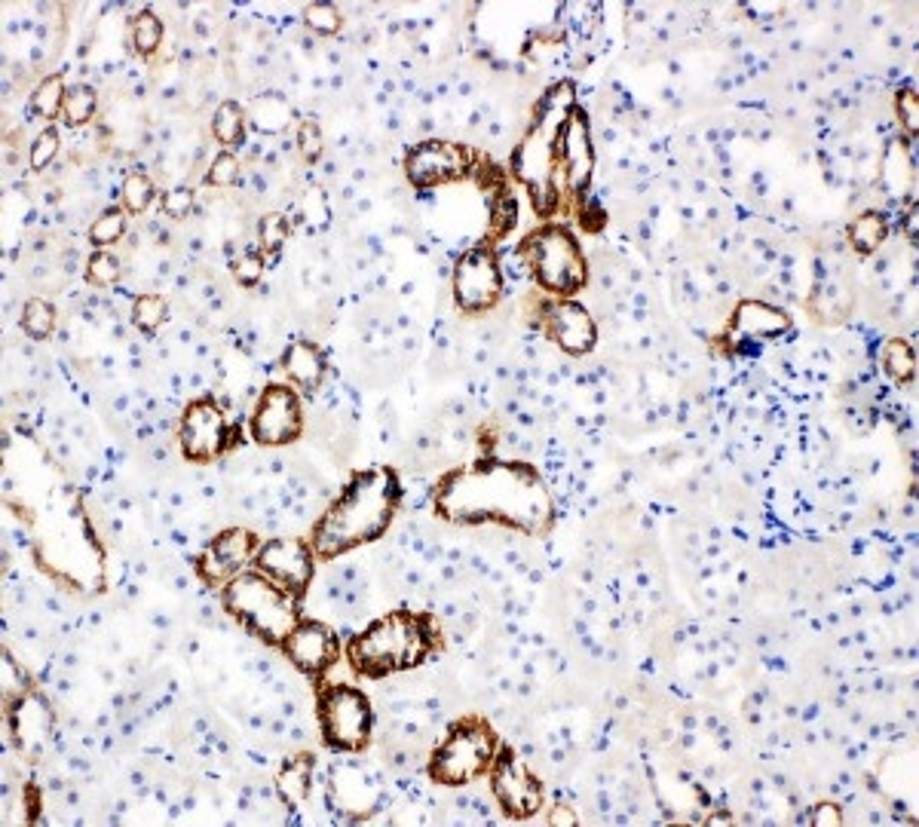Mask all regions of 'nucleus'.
<instances>
[{"label":"nucleus","mask_w":919,"mask_h":827,"mask_svg":"<svg viewBox=\"0 0 919 827\" xmlns=\"http://www.w3.org/2000/svg\"><path fill=\"white\" fill-rule=\"evenodd\" d=\"M399 494L402 488L390 469L359 472L319 518L313 530V552L319 558H334L377 540L399 509Z\"/></svg>","instance_id":"1"},{"label":"nucleus","mask_w":919,"mask_h":827,"mask_svg":"<svg viewBox=\"0 0 919 827\" xmlns=\"http://www.w3.org/2000/svg\"><path fill=\"white\" fill-rule=\"evenodd\" d=\"M224 607L239 625L267 644H285L298 625V595L276 586L264 573H236L224 586Z\"/></svg>","instance_id":"2"},{"label":"nucleus","mask_w":919,"mask_h":827,"mask_svg":"<svg viewBox=\"0 0 919 827\" xmlns=\"http://www.w3.org/2000/svg\"><path fill=\"white\" fill-rule=\"evenodd\" d=\"M429 653V628L420 616L390 613L350 644L353 665L368 677H383L420 665Z\"/></svg>","instance_id":"3"},{"label":"nucleus","mask_w":919,"mask_h":827,"mask_svg":"<svg viewBox=\"0 0 919 827\" xmlns=\"http://www.w3.org/2000/svg\"><path fill=\"white\" fill-rule=\"evenodd\" d=\"M494 757H497V739L491 733V726L481 720H463L435 748L429 775L439 785H469L491 769Z\"/></svg>","instance_id":"4"},{"label":"nucleus","mask_w":919,"mask_h":827,"mask_svg":"<svg viewBox=\"0 0 919 827\" xmlns=\"http://www.w3.org/2000/svg\"><path fill=\"white\" fill-rule=\"evenodd\" d=\"M527 264L552 295H573L586 285V261L579 242L561 227H546L527 239Z\"/></svg>","instance_id":"5"},{"label":"nucleus","mask_w":919,"mask_h":827,"mask_svg":"<svg viewBox=\"0 0 919 827\" xmlns=\"http://www.w3.org/2000/svg\"><path fill=\"white\" fill-rule=\"evenodd\" d=\"M319 729L328 748L356 754L371 736V702L362 690L331 684L319 696Z\"/></svg>","instance_id":"6"},{"label":"nucleus","mask_w":919,"mask_h":827,"mask_svg":"<svg viewBox=\"0 0 919 827\" xmlns=\"http://www.w3.org/2000/svg\"><path fill=\"white\" fill-rule=\"evenodd\" d=\"M488 775H491V791L509 818H530L540 812L543 788L537 782V775L530 772L524 760L515 757L509 748L494 757Z\"/></svg>","instance_id":"7"},{"label":"nucleus","mask_w":919,"mask_h":827,"mask_svg":"<svg viewBox=\"0 0 919 827\" xmlns=\"http://www.w3.org/2000/svg\"><path fill=\"white\" fill-rule=\"evenodd\" d=\"M313 546H307L298 537H276L258 546L255 552V570L273 579L276 586L288 589L292 595H301L313 579Z\"/></svg>","instance_id":"8"},{"label":"nucleus","mask_w":919,"mask_h":827,"mask_svg":"<svg viewBox=\"0 0 919 827\" xmlns=\"http://www.w3.org/2000/svg\"><path fill=\"white\" fill-rule=\"evenodd\" d=\"M301 402L295 396V389L288 386H267L258 405H255V414H252V435L258 445H288L295 442L301 435Z\"/></svg>","instance_id":"9"},{"label":"nucleus","mask_w":919,"mask_h":827,"mask_svg":"<svg viewBox=\"0 0 919 827\" xmlns=\"http://www.w3.org/2000/svg\"><path fill=\"white\" fill-rule=\"evenodd\" d=\"M500 291H503V276L491 252L472 249L460 258L454 270V298L460 310L466 313L491 310L500 301Z\"/></svg>","instance_id":"10"},{"label":"nucleus","mask_w":919,"mask_h":827,"mask_svg":"<svg viewBox=\"0 0 919 827\" xmlns=\"http://www.w3.org/2000/svg\"><path fill=\"white\" fill-rule=\"evenodd\" d=\"M227 435V417L212 402H193L181 417V451L197 463L215 460L227 445Z\"/></svg>","instance_id":"11"},{"label":"nucleus","mask_w":919,"mask_h":827,"mask_svg":"<svg viewBox=\"0 0 919 827\" xmlns=\"http://www.w3.org/2000/svg\"><path fill=\"white\" fill-rule=\"evenodd\" d=\"M592 138H589V126L586 117H579L576 111L567 114V120L558 126V141H555V169L564 175L567 187L579 190L586 187L589 175H592Z\"/></svg>","instance_id":"12"},{"label":"nucleus","mask_w":919,"mask_h":827,"mask_svg":"<svg viewBox=\"0 0 919 827\" xmlns=\"http://www.w3.org/2000/svg\"><path fill=\"white\" fill-rule=\"evenodd\" d=\"M255 552H258L255 533L233 527L215 537V543L200 558V570L209 582H230L236 573H243L246 564L255 561Z\"/></svg>","instance_id":"13"},{"label":"nucleus","mask_w":919,"mask_h":827,"mask_svg":"<svg viewBox=\"0 0 919 827\" xmlns=\"http://www.w3.org/2000/svg\"><path fill=\"white\" fill-rule=\"evenodd\" d=\"M285 656L304 674L319 677L337 659V638L322 622H298L282 644Z\"/></svg>","instance_id":"14"},{"label":"nucleus","mask_w":919,"mask_h":827,"mask_svg":"<svg viewBox=\"0 0 919 827\" xmlns=\"http://www.w3.org/2000/svg\"><path fill=\"white\" fill-rule=\"evenodd\" d=\"M546 331L564 353L583 356L595 347V322L576 301H558L546 310Z\"/></svg>","instance_id":"15"},{"label":"nucleus","mask_w":919,"mask_h":827,"mask_svg":"<svg viewBox=\"0 0 919 827\" xmlns=\"http://www.w3.org/2000/svg\"><path fill=\"white\" fill-rule=\"evenodd\" d=\"M405 169L417 187H435L463 172V157L448 141H423L408 154Z\"/></svg>","instance_id":"16"},{"label":"nucleus","mask_w":919,"mask_h":827,"mask_svg":"<svg viewBox=\"0 0 919 827\" xmlns=\"http://www.w3.org/2000/svg\"><path fill=\"white\" fill-rule=\"evenodd\" d=\"M733 328L745 337L769 340V337H782L791 328V316L763 301H745L733 316Z\"/></svg>","instance_id":"17"},{"label":"nucleus","mask_w":919,"mask_h":827,"mask_svg":"<svg viewBox=\"0 0 919 827\" xmlns=\"http://www.w3.org/2000/svg\"><path fill=\"white\" fill-rule=\"evenodd\" d=\"M282 371L292 383H298L304 389H316L325 377V359L310 344V340H295V344L288 347L285 356H282Z\"/></svg>","instance_id":"18"},{"label":"nucleus","mask_w":919,"mask_h":827,"mask_svg":"<svg viewBox=\"0 0 919 827\" xmlns=\"http://www.w3.org/2000/svg\"><path fill=\"white\" fill-rule=\"evenodd\" d=\"M310 778H313V754H298L288 760L276 778V791L282 803L301 806L310 797Z\"/></svg>","instance_id":"19"},{"label":"nucleus","mask_w":919,"mask_h":827,"mask_svg":"<svg viewBox=\"0 0 919 827\" xmlns=\"http://www.w3.org/2000/svg\"><path fill=\"white\" fill-rule=\"evenodd\" d=\"M886 236H889V224L880 212H864L849 227V242H852V249L861 252V255L877 252L886 242Z\"/></svg>","instance_id":"20"},{"label":"nucleus","mask_w":919,"mask_h":827,"mask_svg":"<svg viewBox=\"0 0 919 827\" xmlns=\"http://www.w3.org/2000/svg\"><path fill=\"white\" fill-rule=\"evenodd\" d=\"M65 95H68V89H65L62 74H50L37 83V89L31 95V108L43 120H56L65 108Z\"/></svg>","instance_id":"21"},{"label":"nucleus","mask_w":919,"mask_h":827,"mask_svg":"<svg viewBox=\"0 0 919 827\" xmlns=\"http://www.w3.org/2000/svg\"><path fill=\"white\" fill-rule=\"evenodd\" d=\"M243 126H246V114L236 102H224L218 111H215V120H212V132L215 138L224 144V148H236V144H243Z\"/></svg>","instance_id":"22"},{"label":"nucleus","mask_w":919,"mask_h":827,"mask_svg":"<svg viewBox=\"0 0 919 827\" xmlns=\"http://www.w3.org/2000/svg\"><path fill=\"white\" fill-rule=\"evenodd\" d=\"M22 328H25V334L34 337V340H46V337H50L53 328H56V310H53V304L43 301V298L28 301L25 310H22Z\"/></svg>","instance_id":"23"},{"label":"nucleus","mask_w":919,"mask_h":827,"mask_svg":"<svg viewBox=\"0 0 919 827\" xmlns=\"http://www.w3.org/2000/svg\"><path fill=\"white\" fill-rule=\"evenodd\" d=\"M883 368L895 383H910L916 374V359L907 340H889L883 350Z\"/></svg>","instance_id":"24"},{"label":"nucleus","mask_w":919,"mask_h":827,"mask_svg":"<svg viewBox=\"0 0 919 827\" xmlns=\"http://www.w3.org/2000/svg\"><path fill=\"white\" fill-rule=\"evenodd\" d=\"M123 233H126L123 209H105L89 227V242H92L95 249H108V246H114V242H120Z\"/></svg>","instance_id":"25"},{"label":"nucleus","mask_w":919,"mask_h":827,"mask_svg":"<svg viewBox=\"0 0 919 827\" xmlns=\"http://www.w3.org/2000/svg\"><path fill=\"white\" fill-rule=\"evenodd\" d=\"M120 200H123L126 212L141 215L144 209H148V206L154 203V181H151L148 175H144V172L126 175V181H123V187H120Z\"/></svg>","instance_id":"26"},{"label":"nucleus","mask_w":919,"mask_h":827,"mask_svg":"<svg viewBox=\"0 0 919 827\" xmlns=\"http://www.w3.org/2000/svg\"><path fill=\"white\" fill-rule=\"evenodd\" d=\"M160 43H163V22L154 13H141L132 19V46L141 56L157 53Z\"/></svg>","instance_id":"27"},{"label":"nucleus","mask_w":919,"mask_h":827,"mask_svg":"<svg viewBox=\"0 0 919 827\" xmlns=\"http://www.w3.org/2000/svg\"><path fill=\"white\" fill-rule=\"evenodd\" d=\"M166 313H169V307L160 295H141L132 304V322L141 331H157L166 322Z\"/></svg>","instance_id":"28"},{"label":"nucleus","mask_w":919,"mask_h":827,"mask_svg":"<svg viewBox=\"0 0 919 827\" xmlns=\"http://www.w3.org/2000/svg\"><path fill=\"white\" fill-rule=\"evenodd\" d=\"M92 114H95V92H92L89 86H74V89H68V95H65V108H62L65 123L83 126L86 120H92Z\"/></svg>","instance_id":"29"},{"label":"nucleus","mask_w":919,"mask_h":827,"mask_svg":"<svg viewBox=\"0 0 919 827\" xmlns=\"http://www.w3.org/2000/svg\"><path fill=\"white\" fill-rule=\"evenodd\" d=\"M117 276H120V261H117L108 249H99L95 255H89V261H86V279H89L92 285L108 288V285L117 282Z\"/></svg>","instance_id":"30"},{"label":"nucleus","mask_w":919,"mask_h":827,"mask_svg":"<svg viewBox=\"0 0 919 827\" xmlns=\"http://www.w3.org/2000/svg\"><path fill=\"white\" fill-rule=\"evenodd\" d=\"M56 154H59V132H56V129H43V132L34 138V144H31V154H28L31 169L43 172L46 166H50V163L56 160Z\"/></svg>","instance_id":"31"},{"label":"nucleus","mask_w":919,"mask_h":827,"mask_svg":"<svg viewBox=\"0 0 919 827\" xmlns=\"http://www.w3.org/2000/svg\"><path fill=\"white\" fill-rule=\"evenodd\" d=\"M304 22L319 34H334L337 28H341V13H337L331 4H310L304 10Z\"/></svg>","instance_id":"32"},{"label":"nucleus","mask_w":919,"mask_h":827,"mask_svg":"<svg viewBox=\"0 0 919 827\" xmlns=\"http://www.w3.org/2000/svg\"><path fill=\"white\" fill-rule=\"evenodd\" d=\"M236 178H239V160H236L230 151H221V154L212 160L209 181H212L215 187H230V184H236Z\"/></svg>","instance_id":"33"},{"label":"nucleus","mask_w":919,"mask_h":827,"mask_svg":"<svg viewBox=\"0 0 919 827\" xmlns=\"http://www.w3.org/2000/svg\"><path fill=\"white\" fill-rule=\"evenodd\" d=\"M233 276L239 285H255L264 276V258L258 252H246L233 261Z\"/></svg>","instance_id":"34"},{"label":"nucleus","mask_w":919,"mask_h":827,"mask_svg":"<svg viewBox=\"0 0 919 827\" xmlns=\"http://www.w3.org/2000/svg\"><path fill=\"white\" fill-rule=\"evenodd\" d=\"M288 239V221L282 215H267L261 218V246L276 252L282 242Z\"/></svg>","instance_id":"35"},{"label":"nucleus","mask_w":919,"mask_h":827,"mask_svg":"<svg viewBox=\"0 0 919 827\" xmlns=\"http://www.w3.org/2000/svg\"><path fill=\"white\" fill-rule=\"evenodd\" d=\"M190 209H193V190L187 187H175L163 197V215L169 218H184L190 215Z\"/></svg>","instance_id":"36"},{"label":"nucleus","mask_w":919,"mask_h":827,"mask_svg":"<svg viewBox=\"0 0 919 827\" xmlns=\"http://www.w3.org/2000/svg\"><path fill=\"white\" fill-rule=\"evenodd\" d=\"M298 144H301V154L307 160H316L322 154V132L313 120H304L301 123V132H298Z\"/></svg>","instance_id":"37"},{"label":"nucleus","mask_w":919,"mask_h":827,"mask_svg":"<svg viewBox=\"0 0 919 827\" xmlns=\"http://www.w3.org/2000/svg\"><path fill=\"white\" fill-rule=\"evenodd\" d=\"M898 114L904 117L907 132L913 135V132H916V120H919V105H916V92H913V89H907V92L898 95Z\"/></svg>","instance_id":"38"},{"label":"nucleus","mask_w":919,"mask_h":827,"mask_svg":"<svg viewBox=\"0 0 919 827\" xmlns=\"http://www.w3.org/2000/svg\"><path fill=\"white\" fill-rule=\"evenodd\" d=\"M549 824H558V827H573V824H576V815H573L567 806H558V809H552Z\"/></svg>","instance_id":"39"},{"label":"nucleus","mask_w":919,"mask_h":827,"mask_svg":"<svg viewBox=\"0 0 919 827\" xmlns=\"http://www.w3.org/2000/svg\"><path fill=\"white\" fill-rule=\"evenodd\" d=\"M843 818H840V812L837 809H825L821 806L818 812H815V818H812V824H840Z\"/></svg>","instance_id":"40"}]
</instances>
